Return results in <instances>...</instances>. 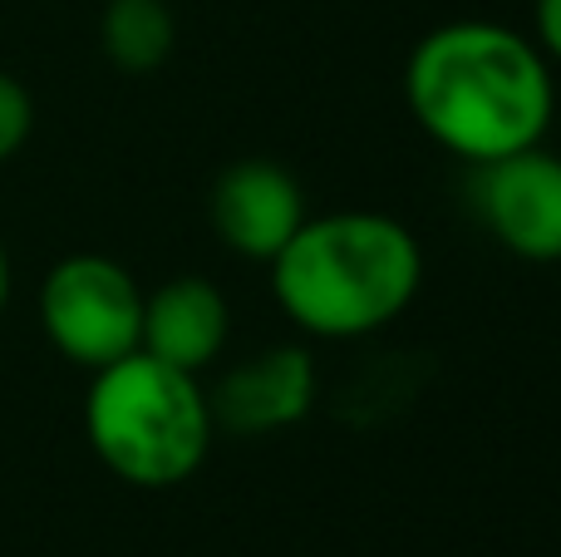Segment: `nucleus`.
<instances>
[{
	"label": "nucleus",
	"instance_id": "obj_1",
	"mask_svg": "<svg viewBox=\"0 0 561 557\" xmlns=\"http://www.w3.org/2000/svg\"><path fill=\"white\" fill-rule=\"evenodd\" d=\"M404 99L419 128L463 163H493L547 138L557 84L547 55L497 20H448L404 65Z\"/></svg>",
	"mask_w": 561,
	"mask_h": 557
},
{
	"label": "nucleus",
	"instance_id": "obj_6",
	"mask_svg": "<svg viewBox=\"0 0 561 557\" xmlns=\"http://www.w3.org/2000/svg\"><path fill=\"white\" fill-rule=\"evenodd\" d=\"M217 237L247 262H272L280 247L306 223V193L272 158H237L217 173L207 197Z\"/></svg>",
	"mask_w": 561,
	"mask_h": 557
},
{
	"label": "nucleus",
	"instance_id": "obj_9",
	"mask_svg": "<svg viewBox=\"0 0 561 557\" xmlns=\"http://www.w3.org/2000/svg\"><path fill=\"white\" fill-rule=\"evenodd\" d=\"M99 45L128 75L158 69L178 45V20L168 0H108L99 15Z\"/></svg>",
	"mask_w": 561,
	"mask_h": 557
},
{
	"label": "nucleus",
	"instance_id": "obj_7",
	"mask_svg": "<svg viewBox=\"0 0 561 557\" xmlns=\"http://www.w3.org/2000/svg\"><path fill=\"white\" fill-rule=\"evenodd\" d=\"M316 405V365L300 345H272L232 365L207 395L213 424L227 434H272L306 420Z\"/></svg>",
	"mask_w": 561,
	"mask_h": 557
},
{
	"label": "nucleus",
	"instance_id": "obj_5",
	"mask_svg": "<svg viewBox=\"0 0 561 557\" xmlns=\"http://www.w3.org/2000/svg\"><path fill=\"white\" fill-rule=\"evenodd\" d=\"M473 207L483 227L523 262H561V154L533 144L478 163Z\"/></svg>",
	"mask_w": 561,
	"mask_h": 557
},
{
	"label": "nucleus",
	"instance_id": "obj_4",
	"mask_svg": "<svg viewBox=\"0 0 561 557\" xmlns=\"http://www.w3.org/2000/svg\"><path fill=\"white\" fill-rule=\"evenodd\" d=\"M39 326L65 361L104 371L138 351L144 292H138L134 272L118 266L114 257L75 252L49 266L45 286H39Z\"/></svg>",
	"mask_w": 561,
	"mask_h": 557
},
{
	"label": "nucleus",
	"instance_id": "obj_3",
	"mask_svg": "<svg viewBox=\"0 0 561 557\" xmlns=\"http://www.w3.org/2000/svg\"><path fill=\"white\" fill-rule=\"evenodd\" d=\"M84 434L114 479L134 489H173L203 469L217 424L197 375L134 351L94 371L84 395Z\"/></svg>",
	"mask_w": 561,
	"mask_h": 557
},
{
	"label": "nucleus",
	"instance_id": "obj_11",
	"mask_svg": "<svg viewBox=\"0 0 561 557\" xmlns=\"http://www.w3.org/2000/svg\"><path fill=\"white\" fill-rule=\"evenodd\" d=\"M537 49L561 59V0H537Z\"/></svg>",
	"mask_w": 561,
	"mask_h": 557
},
{
	"label": "nucleus",
	"instance_id": "obj_12",
	"mask_svg": "<svg viewBox=\"0 0 561 557\" xmlns=\"http://www.w3.org/2000/svg\"><path fill=\"white\" fill-rule=\"evenodd\" d=\"M10 302V257H5V242H0V311Z\"/></svg>",
	"mask_w": 561,
	"mask_h": 557
},
{
	"label": "nucleus",
	"instance_id": "obj_10",
	"mask_svg": "<svg viewBox=\"0 0 561 557\" xmlns=\"http://www.w3.org/2000/svg\"><path fill=\"white\" fill-rule=\"evenodd\" d=\"M30 128H35V99L15 75L0 69V163H10L25 148Z\"/></svg>",
	"mask_w": 561,
	"mask_h": 557
},
{
	"label": "nucleus",
	"instance_id": "obj_8",
	"mask_svg": "<svg viewBox=\"0 0 561 557\" xmlns=\"http://www.w3.org/2000/svg\"><path fill=\"white\" fill-rule=\"evenodd\" d=\"M227 331H232L227 296L207 276H173V282L144 296L138 351H148L153 361L173 365V371L203 375L222 355Z\"/></svg>",
	"mask_w": 561,
	"mask_h": 557
},
{
	"label": "nucleus",
	"instance_id": "obj_2",
	"mask_svg": "<svg viewBox=\"0 0 561 557\" xmlns=\"http://www.w3.org/2000/svg\"><path fill=\"white\" fill-rule=\"evenodd\" d=\"M266 266L276 306L306 336L325 341H355L389 326L424 282L414 232L399 217L365 207L306 217Z\"/></svg>",
	"mask_w": 561,
	"mask_h": 557
}]
</instances>
